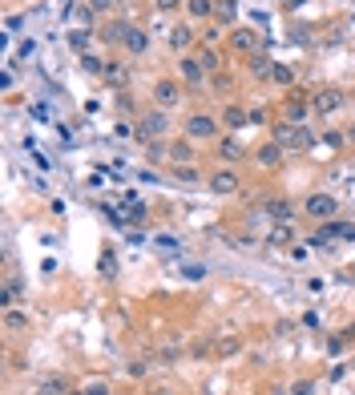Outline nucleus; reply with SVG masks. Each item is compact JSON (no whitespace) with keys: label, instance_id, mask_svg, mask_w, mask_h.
<instances>
[{"label":"nucleus","instance_id":"f257e3e1","mask_svg":"<svg viewBox=\"0 0 355 395\" xmlns=\"http://www.w3.org/2000/svg\"><path fill=\"white\" fill-rule=\"evenodd\" d=\"M271 141H279L286 154H295V149H311V145H315V134H311L307 125H295V121H279V125L271 129Z\"/></svg>","mask_w":355,"mask_h":395},{"label":"nucleus","instance_id":"f03ea898","mask_svg":"<svg viewBox=\"0 0 355 395\" xmlns=\"http://www.w3.org/2000/svg\"><path fill=\"white\" fill-rule=\"evenodd\" d=\"M206 77H210V69L202 65V57H194V53H182V57H178V81H182V85L198 89Z\"/></svg>","mask_w":355,"mask_h":395},{"label":"nucleus","instance_id":"7ed1b4c3","mask_svg":"<svg viewBox=\"0 0 355 395\" xmlns=\"http://www.w3.org/2000/svg\"><path fill=\"white\" fill-rule=\"evenodd\" d=\"M154 101H158V109H178L182 105V81L178 77H158L154 81Z\"/></svg>","mask_w":355,"mask_h":395},{"label":"nucleus","instance_id":"20e7f679","mask_svg":"<svg viewBox=\"0 0 355 395\" xmlns=\"http://www.w3.org/2000/svg\"><path fill=\"white\" fill-rule=\"evenodd\" d=\"M303 214L315 218V222H331L335 214H339V202H335L331 194H311L307 202H303Z\"/></svg>","mask_w":355,"mask_h":395},{"label":"nucleus","instance_id":"39448f33","mask_svg":"<svg viewBox=\"0 0 355 395\" xmlns=\"http://www.w3.org/2000/svg\"><path fill=\"white\" fill-rule=\"evenodd\" d=\"M206 186H210L218 198H235L238 190H242V178H238L230 165H222V169H214V174H210V182H206Z\"/></svg>","mask_w":355,"mask_h":395},{"label":"nucleus","instance_id":"423d86ee","mask_svg":"<svg viewBox=\"0 0 355 395\" xmlns=\"http://www.w3.org/2000/svg\"><path fill=\"white\" fill-rule=\"evenodd\" d=\"M166 129H170L166 109H149V113H142V121H138V138H145V141H158Z\"/></svg>","mask_w":355,"mask_h":395},{"label":"nucleus","instance_id":"0eeeda50","mask_svg":"<svg viewBox=\"0 0 355 395\" xmlns=\"http://www.w3.org/2000/svg\"><path fill=\"white\" fill-rule=\"evenodd\" d=\"M186 138L190 141H210L218 138V121L210 113H190L186 117Z\"/></svg>","mask_w":355,"mask_h":395},{"label":"nucleus","instance_id":"6e6552de","mask_svg":"<svg viewBox=\"0 0 355 395\" xmlns=\"http://www.w3.org/2000/svg\"><path fill=\"white\" fill-rule=\"evenodd\" d=\"M286 149L279 145V141H266V145H259L255 149V165H262V169H275V165H283Z\"/></svg>","mask_w":355,"mask_h":395},{"label":"nucleus","instance_id":"1a4fd4ad","mask_svg":"<svg viewBox=\"0 0 355 395\" xmlns=\"http://www.w3.org/2000/svg\"><path fill=\"white\" fill-rule=\"evenodd\" d=\"M230 45H235L238 53H251V57H255V53H262V37L255 28H235V33H230Z\"/></svg>","mask_w":355,"mask_h":395},{"label":"nucleus","instance_id":"9d476101","mask_svg":"<svg viewBox=\"0 0 355 395\" xmlns=\"http://www.w3.org/2000/svg\"><path fill=\"white\" fill-rule=\"evenodd\" d=\"M339 105H343V93H339V89H323V93L311 97V109H315V113H335Z\"/></svg>","mask_w":355,"mask_h":395},{"label":"nucleus","instance_id":"9b49d317","mask_svg":"<svg viewBox=\"0 0 355 395\" xmlns=\"http://www.w3.org/2000/svg\"><path fill=\"white\" fill-rule=\"evenodd\" d=\"M194 41H198V33H194L190 24H178V28L170 33V48H178V53H186V48H194Z\"/></svg>","mask_w":355,"mask_h":395},{"label":"nucleus","instance_id":"f8f14e48","mask_svg":"<svg viewBox=\"0 0 355 395\" xmlns=\"http://www.w3.org/2000/svg\"><path fill=\"white\" fill-rule=\"evenodd\" d=\"M307 109H311V101H303V97H286V105H283V121H295V125H303Z\"/></svg>","mask_w":355,"mask_h":395},{"label":"nucleus","instance_id":"ddd939ff","mask_svg":"<svg viewBox=\"0 0 355 395\" xmlns=\"http://www.w3.org/2000/svg\"><path fill=\"white\" fill-rule=\"evenodd\" d=\"M121 45H125L129 53H134V57H138V53H145V48H149V37H145L138 24H129V28H125V41H121Z\"/></svg>","mask_w":355,"mask_h":395},{"label":"nucleus","instance_id":"4468645a","mask_svg":"<svg viewBox=\"0 0 355 395\" xmlns=\"http://www.w3.org/2000/svg\"><path fill=\"white\" fill-rule=\"evenodd\" d=\"M222 125H226V129H242V125H251V113H246L242 105H226V109H222Z\"/></svg>","mask_w":355,"mask_h":395},{"label":"nucleus","instance_id":"2eb2a0df","mask_svg":"<svg viewBox=\"0 0 355 395\" xmlns=\"http://www.w3.org/2000/svg\"><path fill=\"white\" fill-rule=\"evenodd\" d=\"M266 214H271L275 222H291V218H295V206H291L286 198H271V202H266Z\"/></svg>","mask_w":355,"mask_h":395},{"label":"nucleus","instance_id":"dca6fc26","mask_svg":"<svg viewBox=\"0 0 355 395\" xmlns=\"http://www.w3.org/2000/svg\"><path fill=\"white\" fill-rule=\"evenodd\" d=\"M170 158H174V165H190L194 162V145H190V138L174 141V145H170Z\"/></svg>","mask_w":355,"mask_h":395},{"label":"nucleus","instance_id":"f3484780","mask_svg":"<svg viewBox=\"0 0 355 395\" xmlns=\"http://www.w3.org/2000/svg\"><path fill=\"white\" fill-rule=\"evenodd\" d=\"M238 351H242V339H238V335H226V339L214 343V355H218V359H235Z\"/></svg>","mask_w":355,"mask_h":395},{"label":"nucleus","instance_id":"a211bd4d","mask_svg":"<svg viewBox=\"0 0 355 395\" xmlns=\"http://www.w3.org/2000/svg\"><path fill=\"white\" fill-rule=\"evenodd\" d=\"M190 21H210L214 17V0H186Z\"/></svg>","mask_w":355,"mask_h":395},{"label":"nucleus","instance_id":"6ab92c4d","mask_svg":"<svg viewBox=\"0 0 355 395\" xmlns=\"http://www.w3.org/2000/svg\"><path fill=\"white\" fill-rule=\"evenodd\" d=\"M218 158H226V162H242V158H246V149H242L235 138H222V141H218Z\"/></svg>","mask_w":355,"mask_h":395},{"label":"nucleus","instance_id":"aec40b11","mask_svg":"<svg viewBox=\"0 0 355 395\" xmlns=\"http://www.w3.org/2000/svg\"><path fill=\"white\" fill-rule=\"evenodd\" d=\"M323 238H355V222H323Z\"/></svg>","mask_w":355,"mask_h":395},{"label":"nucleus","instance_id":"412c9836","mask_svg":"<svg viewBox=\"0 0 355 395\" xmlns=\"http://www.w3.org/2000/svg\"><path fill=\"white\" fill-rule=\"evenodd\" d=\"M271 69H275V61H271L266 53H255V57H251V73H255L259 81H271Z\"/></svg>","mask_w":355,"mask_h":395},{"label":"nucleus","instance_id":"4be33fe9","mask_svg":"<svg viewBox=\"0 0 355 395\" xmlns=\"http://www.w3.org/2000/svg\"><path fill=\"white\" fill-rule=\"evenodd\" d=\"M4 327H8V331H28V315L17 311V306H8V311H4Z\"/></svg>","mask_w":355,"mask_h":395},{"label":"nucleus","instance_id":"5701e85b","mask_svg":"<svg viewBox=\"0 0 355 395\" xmlns=\"http://www.w3.org/2000/svg\"><path fill=\"white\" fill-rule=\"evenodd\" d=\"M271 81H275L279 89H291V85H295V69H291V65H275V69H271Z\"/></svg>","mask_w":355,"mask_h":395},{"label":"nucleus","instance_id":"b1692460","mask_svg":"<svg viewBox=\"0 0 355 395\" xmlns=\"http://www.w3.org/2000/svg\"><path fill=\"white\" fill-rule=\"evenodd\" d=\"M17 299H24V282L17 279V275H12V279L4 282V306H12Z\"/></svg>","mask_w":355,"mask_h":395},{"label":"nucleus","instance_id":"393cba45","mask_svg":"<svg viewBox=\"0 0 355 395\" xmlns=\"http://www.w3.org/2000/svg\"><path fill=\"white\" fill-rule=\"evenodd\" d=\"M125 28H129L125 21H109L105 24V41H109V45H121V41H125Z\"/></svg>","mask_w":355,"mask_h":395},{"label":"nucleus","instance_id":"a878e982","mask_svg":"<svg viewBox=\"0 0 355 395\" xmlns=\"http://www.w3.org/2000/svg\"><path fill=\"white\" fill-rule=\"evenodd\" d=\"M214 17L222 24H230L235 21V0H214Z\"/></svg>","mask_w":355,"mask_h":395},{"label":"nucleus","instance_id":"bb28decb","mask_svg":"<svg viewBox=\"0 0 355 395\" xmlns=\"http://www.w3.org/2000/svg\"><path fill=\"white\" fill-rule=\"evenodd\" d=\"M41 395H69V383H65V379H45V383H41Z\"/></svg>","mask_w":355,"mask_h":395},{"label":"nucleus","instance_id":"cd10ccee","mask_svg":"<svg viewBox=\"0 0 355 395\" xmlns=\"http://www.w3.org/2000/svg\"><path fill=\"white\" fill-rule=\"evenodd\" d=\"M198 57H202V65H206V69H218V53H214V45H202L198 48Z\"/></svg>","mask_w":355,"mask_h":395},{"label":"nucleus","instance_id":"c85d7f7f","mask_svg":"<svg viewBox=\"0 0 355 395\" xmlns=\"http://www.w3.org/2000/svg\"><path fill=\"white\" fill-rule=\"evenodd\" d=\"M81 69H85V73H93V77H101V73H105V65H101L97 57H89V53H85V57H81Z\"/></svg>","mask_w":355,"mask_h":395},{"label":"nucleus","instance_id":"c756f323","mask_svg":"<svg viewBox=\"0 0 355 395\" xmlns=\"http://www.w3.org/2000/svg\"><path fill=\"white\" fill-rule=\"evenodd\" d=\"M69 45L77 48V53H85V48H89V33H69Z\"/></svg>","mask_w":355,"mask_h":395},{"label":"nucleus","instance_id":"7c9ffc66","mask_svg":"<svg viewBox=\"0 0 355 395\" xmlns=\"http://www.w3.org/2000/svg\"><path fill=\"white\" fill-rule=\"evenodd\" d=\"M174 178H178V182H198V169H194V165H178V169H174Z\"/></svg>","mask_w":355,"mask_h":395},{"label":"nucleus","instance_id":"2f4dec72","mask_svg":"<svg viewBox=\"0 0 355 395\" xmlns=\"http://www.w3.org/2000/svg\"><path fill=\"white\" fill-rule=\"evenodd\" d=\"M291 395H315V383H311V379H299V383H291Z\"/></svg>","mask_w":355,"mask_h":395},{"label":"nucleus","instance_id":"473e14b6","mask_svg":"<svg viewBox=\"0 0 355 395\" xmlns=\"http://www.w3.org/2000/svg\"><path fill=\"white\" fill-rule=\"evenodd\" d=\"M105 77H109L113 85H118V81H125V73H121V65H118V61H109V65H105Z\"/></svg>","mask_w":355,"mask_h":395},{"label":"nucleus","instance_id":"72a5a7b5","mask_svg":"<svg viewBox=\"0 0 355 395\" xmlns=\"http://www.w3.org/2000/svg\"><path fill=\"white\" fill-rule=\"evenodd\" d=\"M81 392H85V395H109V383H101V379H97V383H85Z\"/></svg>","mask_w":355,"mask_h":395},{"label":"nucleus","instance_id":"f704fd0d","mask_svg":"<svg viewBox=\"0 0 355 395\" xmlns=\"http://www.w3.org/2000/svg\"><path fill=\"white\" fill-rule=\"evenodd\" d=\"M118 0H89V12H109Z\"/></svg>","mask_w":355,"mask_h":395},{"label":"nucleus","instance_id":"c9c22d12","mask_svg":"<svg viewBox=\"0 0 355 395\" xmlns=\"http://www.w3.org/2000/svg\"><path fill=\"white\" fill-rule=\"evenodd\" d=\"M162 12H174V8H186V0H154Z\"/></svg>","mask_w":355,"mask_h":395},{"label":"nucleus","instance_id":"e433bc0d","mask_svg":"<svg viewBox=\"0 0 355 395\" xmlns=\"http://www.w3.org/2000/svg\"><path fill=\"white\" fill-rule=\"evenodd\" d=\"M218 41H222V28H206L202 33V45H218Z\"/></svg>","mask_w":355,"mask_h":395},{"label":"nucleus","instance_id":"4c0bfd02","mask_svg":"<svg viewBox=\"0 0 355 395\" xmlns=\"http://www.w3.org/2000/svg\"><path fill=\"white\" fill-rule=\"evenodd\" d=\"M210 351H214V343H194L190 355H194V359H202V355H210Z\"/></svg>","mask_w":355,"mask_h":395},{"label":"nucleus","instance_id":"58836bf2","mask_svg":"<svg viewBox=\"0 0 355 395\" xmlns=\"http://www.w3.org/2000/svg\"><path fill=\"white\" fill-rule=\"evenodd\" d=\"M303 327H311V331H319V315H315V311H307V315H303Z\"/></svg>","mask_w":355,"mask_h":395},{"label":"nucleus","instance_id":"ea45409f","mask_svg":"<svg viewBox=\"0 0 355 395\" xmlns=\"http://www.w3.org/2000/svg\"><path fill=\"white\" fill-rule=\"evenodd\" d=\"M69 395H85V392H69Z\"/></svg>","mask_w":355,"mask_h":395},{"label":"nucleus","instance_id":"a19ab883","mask_svg":"<svg viewBox=\"0 0 355 395\" xmlns=\"http://www.w3.org/2000/svg\"><path fill=\"white\" fill-rule=\"evenodd\" d=\"M118 4H125V0H118Z\"/></svg>","mask_w":355,"mask_h":395}]
</instances>
